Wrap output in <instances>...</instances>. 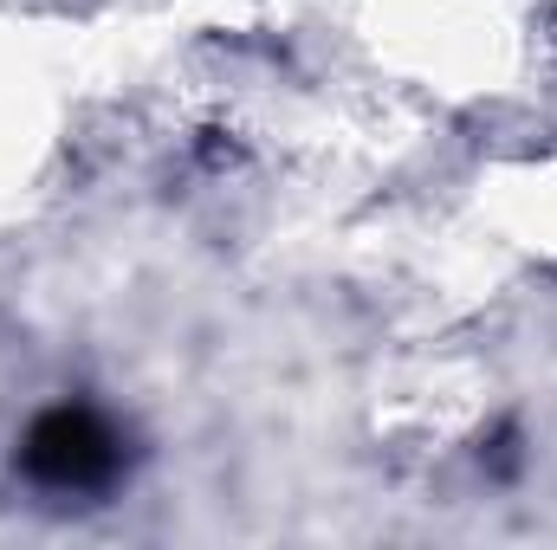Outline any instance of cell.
Here are the masks:
<instances>
[{"instance_id": "1", "label": "cell", "mask_w": 557, "mask_h": 550, "mask_svg": "<svg viewBox=\"0 0 557 550\" xmlns=\"http://www.w3.org/2000/svg\"><path fill=\"white\" fill-rule=\"evenodd\" d=\"M117 466V447L104 434V421L85 409H52L33 434H26V473L46 479V486H98L111 479Z\"/></svg>"}]
</instances>
